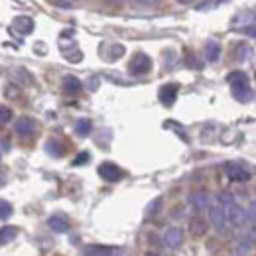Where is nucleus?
I'll use <instances>...</instances> for the list:
<instances>
[{
	"label": "nucleus",
	"instance_id": "obj_14",
	"mask_svg": "<svg viewBox=\"0 0 256 256\" xmlns=\"http://www.w3.org/2000/svg\"><path fill=\"white\" fill-rule=\"evenodd\" d=\"M205 58L211 64L219 62V58H221V44L219 42H207L205 44Z\"/></svg>",
	"mask_w": 256,
	"mask_h": 256
},
{
	"label": "nucleus",
	"instance_id": "obj_34",
	"mask_svg": "<svg viewBox=\"0 0 256 256\" xmlns=\"http://www.w3.org/2000/svg\"><path fill=\"white\" fill-rule=\"evenodd\" d=\"M56 4H58V6H62V8H69V4L64 2V0H56Z\"/></svg>",
	"mask_w": 256,
	"mask_h": 256
},
{
	"label": "nucleus",
	"instance_id": "obj_8",
	"mask_svg": "<svg viewBox=\"0 0 256 256\" xmlns=\"http://www.w3.org/2000/svg\"><path fill=\"white\" fill-rule=\"evenodd\" d=\"M182 240H184V230L178 226H172L164 232V242L168 248H178L182 244Z\"/></svg>",
	"mask_w": 256,
	"mask_h": 256
},
{
	"label": "nucleus",
	"instance_id": "obj_37",
	"mask_svg": "<svg viewBox=\"0 0 256 256\" xmlns=\"http://www.w3.org/2000/svg\"><path fill=\"white\" fill-rule=\"evenodd\" d=\"M182 4H190V2H193V0H180Z\"/></svg>",
	"mask_w": 256,
	"mask_h": 256
},
{
	"label": "nucleus",
	"instance_id": "obj_26",
	"mask_svg": "<svg viewBox=\"0 0 256 256\" xmlns=\"http://www.w3.org/2000/svg\"><path fill=\"white\" fill-rule=\"evenodd\" d=\"M223 2H230V0H205V2H201L197 6V10H209V8H215V6L223 4Z\"/></svg>",
	"mask_w": 256,
	"mask_h": 256
},
{
	"label": "nucleus",
	"instance_id": "obj_5",
	"mask_svg": "<svg viewBox=\"0 0 256 256\" xmlns=\"http://www.w3.org/2000/svg\"><path fill=\"white\" fill-rule=\"evenodd\" d=\"M158 96H160V102L166 104V106H172L178 98V85L176 83H166L162 85L160 91H158Z\"/></svg>",
	"mask_w": 256,
	"mask_h": 256
},
{
	"label": "nucleus",
	"instance_id": "obj_6",
	"mask_svg": "<svg viewBox=\"0 0 256 256\" xmlns=\"http://www.w3.org/2000/svg\"><path fill=\"white\" fill-rule=\"evenodd\" d=\"M209 221H211V224H213L217 230L223 232L224 226H226V213H224V209L221 205H215V207L209 209Z\"/></svg>",
	"mask_w": 256,
	"mask_h": 256
},
{
	"label": "nucleus",
	"instance_id": "obj_9",
	"mask_svg": "<svg viewBox=\"0 0 256 256\" xmlns=\"http://www.w3.org/2000/svg\"><path fill=\"white\" fill-rule=\"evenodd\" d=\"M224 172H226V176H228L232 182H246V180L250 178L248 170L242 168V166H238V164H226Z\"/></svg>",
	"mask_w": 256,
	"mask_h": 256
},
{
	"label": "nucleus",
	"instance_id": "obj_4",
	"mask_svg": "<svg viewBox=\"0 0 256 256\" xmlns=\"http://www.w3.org/2000/svg\"><path fill=\"white\" fill-rule=\"evenodd\" d=\"M83 256H120V248L104 246V244H91L83 250Z\"/></svg>",
	"mask_w": 256,
	"mask_h": 256
},
{
	"label": "nucleus",
	"instance_id": "obj_13",
	"mask_svg": "<svg viewBox=\"0 0 256 256\" xmlns=\"http://www.w3.org/2000/svg\"><path fill=\"white\" fill-rule=\"evenodd\" d=\"M48 224H50V228L56 230V232H67V230H69V221L65 219L64 215H52V217L48 219Z\"/></svg>",
	"mask_w": 256,
	"mask_h": 256
},
{
	"label": "nucleus",
	"instance_id": "obj_25",
	"mask_svg": "<svg viewBox=\"0 0 256 256\" xmlns=\"http://www.w3.org/2000/svg\"><path fill=\"white\" fill-rule=\"evenodd\" d=\"M217 201H219L221 205H224V207H228V205H232V203H234V197H232V193L221 192L219 195H217Z\"/></svg>",
	"mask_w": 256,
	"mask_h": 256
},
{
	"label": "nucleus",
	"instance_id": "obj_7",
	"mask_svg": "<svg viewBox=\"0 0 256 256\" xmlns=\"http://www.w3.org/2000/svg\"><path fill=\"white\" fill-rule=\"evenodd\" d=\"M14 130H16L20 136L28 138V136H32L34 132H36V120L30 118V116H20V118L14 122Z\"/></svg>",
	"mask_w": 256,
	"mask_h": 256
},
{
	"label": "nucleus",
	"instance_id": "obj_22",
	"mask_svg": "<svg viewBox=\"0 0 256 256\" xmlns=\"http://www.w3.org/2000/svg\"><path fill=\"white\" fill-rule=\"evenodd\" d=\"M190 230H192L193 234H203L207 230V224H205V221L201 217H193L192 221H190Z\"/></svg>",
	"mask_w": 256,
	"mask_h": 256
},
{
	"label": "nucleus",
	"instance_id": "obj_21",
	"mask_svg": "<svg viewBox=\"0 0 256 256\" xmlns=\"http://www.w3.org/2000/svg\"><path fill=\"white\" fill-rule=\"evenodd\" d=\"M16 236H18V228L16 226H2L0 228V244L12 242Z\"/></svg>",
	"mask_w": 256,
	"mask_h": 256
},
{
	"label": "nucleus",
	"instance_id": "obj_20",
	"mask_svg": "<svg viewBox=\"0 0 256 256\" xmlns=\"http://www.w3.org/2000/svg\"><path fill=\"white\" fill-rule=\"evenodd\" d=\"M250 56H252V48H250V46L238 44V46L234 48V60H236V62H246Z\"/></svg>",
	"mask_w": 256,
	"mask_h": 256
},
{
	"label": "nucleus",
	"instance_id": "obj_11",
	"mask_svg": "<svg viewBox=\"0 0 256 256\" xmlns=\"http://www.w3.org/2000/svg\"><path fill=\"white\" fill-rule=\"evenodd\" d=\"M192 205L197 211H203V209H211V195L205 192L193 193L192 195Z\"/></svg>",
	"mask_w": 256,
	"mask_h": 256
},
{
	"label": "nucleus",
	"instance_id": "obj_2",
	"mask_svg": "<svg viewBox=\"0 0 256 256\" xmlns=\"http://www.w3.org/2000/svg\"><path fill=\"white\" fill-rule=\"evenodd\" d=\"M98 176H100L104 182L114 184V182H118V180L122 178V170H120L116 164H112V162H102V164L98 166Z\"/></svg>",
	"mask_w": 256,
	"mask_h": 256
},
{
	"label": "nucleus",
	"instance_id": "obj_29",
	"mask_svg": "<svg viewBox=\"0 0 256 256\" xmlns=\"http://www.w3.org/2000/svg\"><path fill=\"white\" fill-rule=\"evenodd\" d=\"M160 205H162V199L158 197V199H154L150 205H148V209H146V215L148 217H154L156 213H158V209H160Z\"/></svg>",
	"mask_w": 256,
	"mask_h": 256
},
{
	"label": "nucleus",
	"instance_id": "obj_36",
	"mask_svg": "<svg viewBox=\"0 0 256 256\" xmlns=\"http://www.w3.org/2000/svg\"><path fill=\"white\" fill-rule=\"evenodd\" d=\"M106 2H110V4H120L122 0H106Z\"/></svg>",
	"mask_w": 256,
	"mask_h": 256
},
{
	"label": "nucleus",
	"instance_id": "obj_17",
	"mask_svg": "<svg viewBox=\"0 0 256 256\" xmlns=\"http://www.w3.org/2000/svg\"><path fill=\"white\" fill-rule=\"evenodd\" d=\"M226 81L230 87H238V85H248V75L244 71H232L226 75Z\"/></svg>",
	"mask_w": 256,
	"mask_h": 256
},
{
	"label": "nucleus",
	"instance_id": "obj_31",
	"mask_svg": "<svg viewBox=\"0 0 256 256\" xmlns=\"http://www.w3.org/2000/svg\"><path fill=\"white\" fill-rule=\"evenodd\" d=\"M91 160V156H89V152H81L75 160H73V166H83V164H87V162Z\"/></svg>",
	"mask_w": 256,
	"mask_h": 256
},
{
	"label": "nucleus",
	"instance_id": "obj_10",
	"mask_svg": "<svg viewBox=\"0 0 256 256\" xmlns=\"http://www.w3.org/2000/svg\"><path fill=\"white\" fill-rule=\"evenodd\" d=\"M12 28H14L18 34H22V36L32 34L34 32V20L32 18H28V16H18V18H14V22H12Z\"/></svg>",
	"mask_w": 256,
	"mask_h": 256
},
{
	"label": "nucleus",
	"instance_id": "obj_19",
	"mask_svg": "<svg viewBox=\"0 0 256 256\" xmlns=\"http://www.w3.org/2000/svg\"><path fill=\"white\" fill-rule=\"evenodd\" d=\"M91 130H93V122H91L89 118H79V120L75 122V134H77V136H81V138L89 136V134H91Z\"/></svg>",
	"mask_w": 256,
	"mask_h": 256
},
{
	"label": "nucleus",
	"instance_id": "obj_1",
	"mask_svg": "<svg viewBox=\"0 0 256 256\" xmlns=\"http://www.w3.org/2000/svg\"><path fill=\"white\" fill-rule=\"evenodd\" d=\"M150 69H152V60H150L146 54H136V56L132 58L130 65H128L130 75H136V77L150 73Z\"/></svg>",
	"mask_w": 256,
	"mask_h": 256
},
{
	"label": "nucleus",
	"instance_id": "obj_32",
	"mask_svg": "<svg viewBox=\"0 0 256 256\" xmlns=\"http://www.w3.org/2000/svg\"><path fill=\"white\" fill-rule=\"evenodd\" d=\"M134 4H138V6H156L160 0H132Z\"/></svg>",
	"mask_w": 256,
	"mask_h": 256
},
{
	"label": "nucleus",
	"instance_id": "obj_3",
	"mask_svg": "<svg viewBox=\"0 0 256 256\" xmlns=\"http://www.w3.org/2000/svg\"><path fill=\"white\" fill-rule=\"evenodd\" d=\"M224 213H226V224H230V226H240L246 221V211L236 203L224 207Z\"/></svg>",
	"mask_w": 256,
	"mask_h": 256
},
{
	"label": "nucleus",
	"instance_id": "obj_15",
	"mask_svg": "<svg viewBox=\"0 0 256 256\" xmlns=\"http://www.w3.org/2000/svg\"><path fill=\"white\" fill-rule=\"evenodd\" d=\"M62 89H64L65 93H69V95L79 93L81 91V81L77 77H73V75H65L64 81H62Z\"/></svg>",
	"mask_w": 256,
	"mask_h": 256
},
{
	"label": "nucleus",
	"instance_id": "obj_30",
	"mask_svg": "<svg viewBox=\"0 0 256 256\" xmlns=\"http://www.w3.org/2000/svg\"><path fill=\"white\" fill-rule=\"evenodd\" d=\"M98 85H100V77L93 75V77H89V79H87V89H89V91H96V89H98Z\"/></svg>",
	"mask_w": 256,
	"mask_h": 256
},
{
	"label": "nucleus",
	"instance_id": "obj_23",
	"mask_svg": "<svg viewBox=\"0 0 256 256\" xmlns=\"http://www.w3.org/2000/svg\"><path fill=\"white\" fill-rule=\"evenodd\" d=\"M14 213V209H12V205L8 203V201H4V199H0V221H6L10 215Z\"/></svg>",
	"mask_w": 256,
	"mask_h": 256
},
{
	"label": "nucleus",
	"instance_id": "obj_28",
	"mask_svg": "<svg viewBox=\"0 0 256 256\" xmlns=\"http://www.w3.org/2000/svg\"><path fill=\"white\" fill-rule=\"evenodd\" d=\"M246 221L250 224H256V201L248 203V209H246Z\"/></svg>",
	"mask_w": 256,
	"mask_h": 256
},
{
	"label": "nucleus",
	"instance_id": "obj_12",
	"mask_svg": "<svg viewBox=\"0 0 256 256\" xmlns=\"http://www.w3.org/2000/svg\"><path fill=\"white\" fill-rule=\"evenodd\" d=\"M230 91H232V96H234L236 100H240V102H248V100H252V96H254V91L250 89V85L230 87Z\"/></svg>",
	"mask_w": 256,
	"mask_h": 256
},
{
	"label": "nucleus",
	"instance_id": "obj_16",
	"mask_svg": "<svg viewBox=\"0 0 256 256\" xmlns=\"http://www.w3.org/2000/svg\"><path fill=\"white\" fill-rule=\"evenodd\" d=\"M46 152H48L50 156H54V158H62L65 154V148L62 142H58L56 138H52V140L46 142Z\"/></svg>",
	"mask_w": 256,
	"mask_h": 256
},
{
	"label": "nucleus",
	"instance_id": "obj_18",
	"mask_svg": "<svg viewBox=\"0 0 256 256\" xmlns=\"http://www.w3.org/2000/svg\"><path fill=\"white\" fill-rule=\"evenodd\" d=\"M102 50H106V60L108 62H116L118 58H122L124 56V46H120V44H112V46H106V48H102Z\"/></svg>",
	"mask_w": 256,
	"mask_h": 256
},
{
	"label": "nucleus",
	"instance_id": "obj_27",
	"mask_svg": "<svg viewBox=\"0 0 256 256\" xmlns=\"http://www.w3.org/2000/svg\"><path fill=\"white\" fill-rule=\"evenodd\" d=\"M64 56L67 62H73V64H79L83 60V54L79 50H75V52H64Z\"/></svg>",
	"mask_w": 256,
	"mask_h": 256
},
{
	"label": "nucleus",
	"instance_id": "obj_33",
	"mask_svg": "<svg viewBox=\"0 0 256 256\" xmlns=\"http://www.w3.org/2000/svg\"><path fill=\"white\" fill-rule=\"evenodd\" d=\"M242 32L246 34V36H252V38H256V24H250V26H246Z\"/></svg>",
	"mask_w": 256,
	"mask_h": 256
},
{
	"label": "nucleus",
	"instance_id": "obj_24",
	"mask_svg": "<svg viewBox=\"0 0 256 256\" xmlns=\"http://www.w3.org/2000/svg\"><path fill=\"white\" fill-rule=\"evenodd\" d=\"M10 120H12V108L0 106V128L4 126L6 122H10Z\"/></svg>",
	"mask_w": 256,
	"mask_h": 256
},
{
	"label": "nucleus",
	"instance_id": "obj_35",
	"mask_svg": "<svg viewBox=\"0 0 256 256\" xmlns=\"http://www.w3.org/2000/svg\"><path fill=\"white\" fill-rule=\"evenodd\" d=\"M4 184H6V178H4V176H2V174H0V188H2V186H4Z\"/></svg>",
	"mask_w": 256,
	"mask_h": 256
}]
</instances>
